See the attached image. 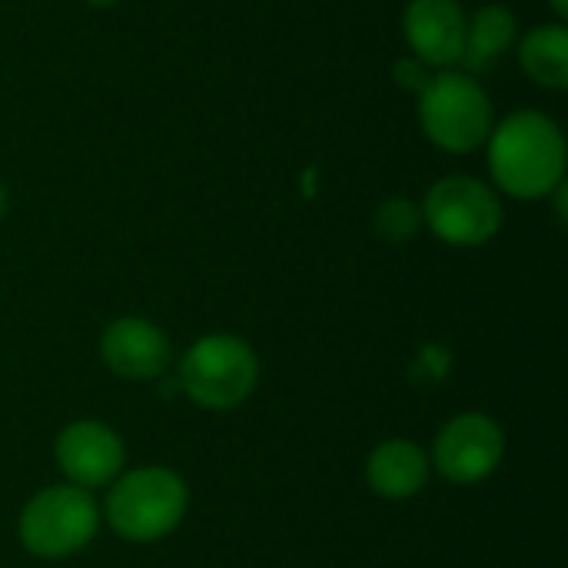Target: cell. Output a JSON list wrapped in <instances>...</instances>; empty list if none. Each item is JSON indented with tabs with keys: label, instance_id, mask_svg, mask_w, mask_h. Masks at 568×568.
<instances>
[{
	"label": "cell",
	"instance_id": "6",
	"mask_svg": "<svg viewBox=\"0 0 568 568\" xmlns=\"http://www.w3.org/2000/svg\"><path fill=\"white\" fill-rule=\"evenodd\" d=\"M423 223L453 246H479L496 236L503 206L486 183L473 176H446L429 190Z\"/></svg>",
	"mask_w": 568,
	"mask_h": 568
},
{
	"label": "cell",
	"instance_id": "1",
	"mask_svg": "<svg viewBox=\"0 0 568 568\" xmlns=\"http://www.w3.org/2000/svg\"><path fill=\"white\" fill-rule=\"evenodd\" d=\"M489 170L506 193L539 200L562 186L566 140L549 116L516 113L489 140Z\"/></svg>",
	"mask_w": 568,
	"mask_h": 568
},
{
	"label": "cell",
	"instance_id": "3",
	"mask_svg": "<svg viewBox=\"0 0 568 568\" xmlns=\"http://www.w3.org/2000/svg\"><path fill=\"white\" fill-rule=\"evenodd\" d=\"M260 379L253 346L230 333L196 339L180 359V389L203 409H236Z\"/></svg>",
	"mask_w": 568,
	"mask_h": 568
},
{
	"label": "cell",
	"instance_id": "2",
	"mask_svg": "<svg viewBox=\"0 0 568 568\" xmlns=\"http://www.w3.org/2000/svg\"><path fill=\"white\" fill-rule=\"evenodd\" d=\"M186 506L190 493L176 473L163 466H143L113 479L103 516L120 539L156 542L183 523Z\"/></svg>",
	"mask_w": 568,
	"mask_h": 568
},
{
	"label": "cell",
	"instance_id": "13",
	"mask_svg": "<svg viewBox=\"0 0 568 568\" xmlns=\"http://www.w3.org/2000/svg\"><path fill=\"white\" fill-rule=\"evenodd\" d=\"M523 67L542 87H568V33L562 27H536L523 40Z\"/></svg>",
	"mask_w": 568,
	"mask_h": 568
},
{
	"label": "cell",
	"instance_id": "14",
	"mask_svg": "<svg viewBox=\"0 0 568 568\" xmlns=\"http://www.w3.org/2000/svg\"><path fill=\"white\" fill-rule=\"evenodd\" d=\"M419 226H423V210H416L409 200H389L376 213V233L393 243L413 240L419 233Z\"/></svg>",
	"mask_w": 568,
	"mask_h": 568
},
{
	"label": "cell",
	"instance_id": "7",
	"mask_svg": "<svg viewBox=\"0 0 568 568\" xmlns=\"http://www.w3.org/2000/svg\"><path fill=\"white\" fill-rule=\"evenodd\" d=\"M506 456V436L496 419L486 413H463L449 419L436 443H433V459L429 466L439 469L456 486H473L489 479Z\"/></svg>",
	"mask_w": 568,
	"mask_h": 568
},
{
	"label": "cell",
	"instance_id": "9",
	"mask_svg": "<svg viewBox=\"0 0 568 568\" xmlns=\"http://www.w3.org/2000/svg\"><path fill=\"white\" fill-rule=\"evenodd\" d=\"M100 356H103L106 369L116 373L120 379L146 383V379H160L166 373L173 353H170V339L163 336V329L156 323L126 316L103 329Z\"/></svg>",
	"mask_w": 568,
	"mask_h": 568
},
{
	"label": "cell",
	"instance_id": "17",
	"mask_svg": "<svg viewBox=\"0 0 568 568\" xmlns=\"http://www.w3.org/2000/svg\"><path fill=\"white\" fill-rule=\"evenodd\" d=\"M3 203H7V200H3V190H0V216H3Z\"/></svg>",
	"mask_w": 568,
	"mask_h": 568
},
{
	"label": "cell",
	"instance_id": "15",
	"mask_svg": "<svg viewBox=\"0 0 568 568\" xmlns=\"http://www.w3.org/2000/svg\"><path fill=\"white\" fill-rule=\"evenodd\" d=\"M396 80H399L403 87H409V90H419V93H423V87L429 83L426 63H423V60H399V63H396Z\"/></svg>",
	"mask_w": 568,
	"mask_h": 568
},
{
	"label": "cell",
	"instance_id": "4",
	"mask_svg": "<svg viewBox=\"0 0 568 568\" xmlns=\"http://www.w3.org/2000/svg\"><path fill=\"white\" fill-rule=\"evenodd\" d=\"M100 526V509L87 489L50 486L37 493L20 513V542L37 559H67L80 552Z\"/></svg>",
	"mask_w": 568,
	"mask_h": 568
},
{
	"label": "cell",
	"instance_id": "10",
	"mask_svg": "<svg viewBox=\"0 0 568 568\" xmlns=\"http://www.w3.org/2000/svg\"><path fill=\"white\" fill-rule=\"evenodd\" d=\"M406 40L429 67H446L463 57L466 13L456 0H413L406 10Z\"/></svg>",
	"mask_w": 568,
	"mask_h": 568
},
{
	"label": "cell",
	"instance_id": "12",
	"mask_svg": "<svg viewBox=\"0 0 568 568\" xmlns=\"http://www.w3.org/2000/svg\"><path fill=\"white\" fill-rule=\"evenodd\" d=\"M516 20L506 7H483L473 20H466V43H463V63L469 70L493 67L513 43Z\"/></svg>",
	"mask_w": 568,
	"mask_h": 568
},
{
	"label": "cell",
	"instance_id": "8",
	"mask_svg": "<svg viewBox=\"0 0 568 568\" xmlns=\"http://www.w3.org/2000/svg\"><path fill=\"white\" fill-rule=\"evenodd\" d=\"M53 459L70 486L90 493V489L110 486L120 476L123 443L110 426H103L97 419H80V423H70L67 429H60V436L53 443Z\"/></svg>",
	"mask_w": 568,
	"mask_h": 568
},
{
	"label": "cell",
	"instance_id": "11",
	"mask_svg": "<svg viewBox=\"0 0 568 568\" xmlns=\"http://www.w3.org/2000/svg\"><path fill=\"white\" fill-rule=\"evenodd\" d=\"M429 456L409 439H386L366 459L369 489L383 499H413L429 483Z\"/></svg>",
	"mask_w": 568,
	"mask_h": 568
},
{
	"label": "cell",
	"instance_id": "16",
	"mask_svg": "<svg viewBox=\"0 0 568 568\" xmlns=\"http://www.w3.org/2000/svg\"><path fill=\"white\" fill-rule=\"evenodd\" d=\"M552 7H556V13H559V17H566L568 13V0H552Z\"/></svg>",
	"mask_w": 568,
	"mask_h": 568
},
{
	"label": "cell",
	"instance_id": "5",
	"mask_svg": "<svg viewBox=\"0 0 568 568\" xmlns=\"http://www.w3.org/2000/svg\"><path fill=\"white\" fill-rule=\"evenodd\" d=\"M423 130L433 143L466 153L489 140L493 106L483 87L466 73H436L419 93Z\"/></svg>",
	"mask_w": 568,
	"mask_h": 568
}]
</instances>
